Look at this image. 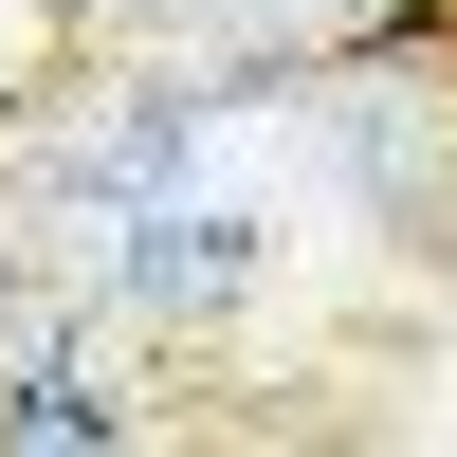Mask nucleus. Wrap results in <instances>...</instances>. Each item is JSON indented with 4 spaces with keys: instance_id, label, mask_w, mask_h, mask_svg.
<instances>
[{
    "instance_id": "f257e3e1",
    "label": "nucleus",
    "mask_w": 457,
    "mask_h": 457,
    "mask_svg": "<svg viewBox=\"0 0 457 457\" xmlns=\"http://www.w3.org/2000/svg\"><path fill=\"white\" fill-rule=\"evenodd\" d=\"M73 275H92L110 312H238V293L275 275V220H256V202H183V183H165V202H110L92 238H73Z\"/></svg>"
},
{
    "instance_id": "f03ea898",
    "label": "nucleus",
    "mask_w": 457,
    "mask_h": 457,
    "mask_svg": "<svg viewBox=\"0 0 457 457\" xmlns=\"http://www.w3.org/2000/svg\"><path fill=\"white\" fill-rule=\"evenodd\" d=\"M202 110H220V92H110L92 129L55 146V202H73V220H110V202H165V183H183V129H202Z\"/></svg>"
},
{
    "instance_id": "20e7f679",
    "label": "nucleus",
    "mask_w": 457,
    "mask_h": 457,
    "mask_svg": "<svg viewBox=\"0 0 457 457\" xmlns=\"http://www.w3.org/2000/svg\"><path fill=\"white\" fill-rule=\"evenodd\" d=\"M329 146H348L366 202H421V183H439V129H421L403 92H348V110H329Z\"/></svg>"
},
{
    "instance_id": "7ed1b4c3",
    "label": "nucleus",
    "mask_w": 457,
    "mask_h": 457,
    "mask_svg": "<svg viewBox=\"0 0 457 457\" xmlns=\"http://www.w3.org/2000/svg\"><path fill=\"white\" fill-rule=\"evenodd\" d=\"M0 439H129V403L92 385V348H19L0 366Z\"/></svg>"
}]
</instances>
